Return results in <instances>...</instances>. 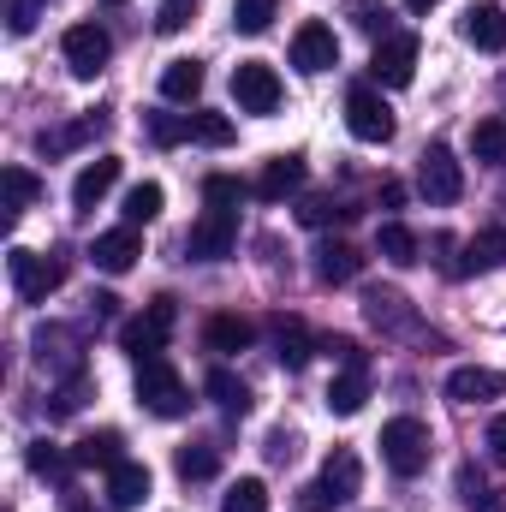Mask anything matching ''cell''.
<instances>
[{
	"label": "cell",
	"instance_id": "cell-1",
	"mask_svg": "<svg viewBox=\"0 0 506 512\" xmlns=\"http://www.w3.org/2000/svg\"><path fill=\"white\" fill-rule=\"evenodd\" d=\"M429 429L417 423V417H393V423H381V459H387V471L393 477H417V471H429Z\"/></svg>",
	"mask_w": 506,
	"mask_h": 512
},
{
	"label": "cell",
	"instance_id": "cell-2",
	"mask_svg": "<svg viewBox=\"0 0 506 512\" xmlns=\"http://www.w3.org/2000/svg\"><path fill=\"white\" fill-rule=\"evenodd\" d=\"M137 399H143V411H155V417H185V411H191V387L179 382V370H173L167 358H143V364H137Z\"/></svg>",
	"mask_w": 506,
	"mask_h": 512
},
{
	"label": "cell",
	"instance_id": "cell-3",
	"mask_svg": "<svg viewBox=\"0 0 506 512\" xmlns=\"http://www.w3.org/2000/svg\"><path fill=\"white\" fill-rule=\"evenodd\" d=\"M358 477H364V471H358V453L334 447V453H328V465H322V477H316V483H310V489L298 495V507H304V512L346 507V501L358 495Z\"/></svg>",
	"mask_w": 506,
	"mask_h": 512
},
{
	"label": "cell",
	"instance_id": "cell-4",
	"mask_svg": "<svg viewBox=\"0 0 506 512\" xmlns=\"http://www.w3.org/2000/svg\"><path fill=\"white\" fill-rule=\"evenodd\" d=\"M173 322H179V304L161 292V298H149L143 316H131L126 328H120V346H126L137 364H143V358H161V346L173 340Z\"/></svg>",
	"mask_w": 506,
	"mask_h": 512
},
{
	"label": "cell",
	"instance_id": "cell-5",
	"mask_svg": "<svg viewBox=\"0 0 506 512\" xmlns=\"http://www.w3.org/2000/svg\"><path fill=\"white\" fill-rule=\"evenodd\" d=\"M6 268H12V292H18L24 304H42L48 292L66 286V262H60V256H36V251H24V245L6 256Z\"/></svg>",
	"mask_w": 506,
	"mask_h": 512
},
{
	"label": "cell",
	"instance_id": "cell-6",
	"mask_svg": "<svg viewBox=\"0 0 506 512\" xmlns=\"http://www.w3.org/2000/svg\"><path fill=\"white\" fill-rule=\"evenodd\" d=\"M417 191H423L435 209H447V203L465 197V167L453 161L447 143H429V149H423V161H417Z\"/></svg>",
	"mask_w": 506,
	"mask_h": 512
},
{
	"label": "cell",
	"instance_id": "cell-7",
	"mask_svg": "<svg viewBox=\"0 0 506 512\" xmlns=\"http://www.w3.org/2000/svg\"><path fill=\"white\" fill-rule=\"evenodd\" d=\"M239 245V215L233 209H209L191 233H185V256L191 262H227Z\"/></svg>",
	"mask_w": 506,
	"mask_h": 512
},
{
	"label": "cell",
	"instance_id": "cell-8",
	"mask_svg": "<svg viewBox=\"0 0 506 512\" xmlns=\"http://www.w3.org/2000/svg\"><path fill=\"white\" fill-rule=\"evenodd\" d=\"M233 102H239V114H274L280 108V78L268 60L233 66Z\"/></svg>",
	"mask_w": 506,
	"mask_h": 512
},
{
	"label": "cell",
	"instance_id": "cell-9",
	"mask_svg": "<svg viewBox=\"0 0 506 512\" xmlns=\"http://www.w3.org/2000/svg\"><path fill=\"white\" fill-rule=\"evenodd\" d=\"M60 54H66V66H72V78H96V72L108 66L114 42H108L102 24H72V30L60 36Z\"/></svg>",
	"mask_w": 506,
	"mask_h": 512
},
{
	"label": "cell",
	"instance_id": "cell-10",
	"mask_svg": "<svg viewBox=\"0 0 506 512\" xmlns=\"http://www.w3.org/2000/svg\"><path fill=\"white\" fill-rule=\"evenodd\" d=\"M36 364L48 370V376H84V346H78V334L72 328H36Z\"/></svg>",
	"mask_w": 506,
	"mask_h": 512
},
{
	"label": "cell",
	"instance_id": "cell-11",
	"mask_svg": "<svg viewBox=\"0 0 506 512\" xmlns=\"http://www.w3.org/2000/svg\"><path fill=\"white\" fill-rule=\"evenodd\" d=\"M370 72H376L387 90H405V84H411V72H417V36H411V30H393V36H381V42H376V60H370Z\"/></svg>",
	"mask_w": 506,
	"mask_h": 512
},
{
	"label": "cell",
	"instance_id": "cell-12",
	"mask_svg": "<svg viewBox=\"0 0 506 512\" xmlns=\"http://www.w3.org/2000/svg\"><path fill=\"white\" fill-rule=\"evenodd\" d=\"M364 316H370V328H381V334H423L411 298L393 292V286H370V292H364Z\"/></svg>",
	"mask_w": 506,
	"mask_h": 512
},
{
	"label": "cell",
	"instance_id": "cell-13",
	"mask_svg": "<svg viewBox=\"0 0 506 512\" xmlns=\"http://www.w3.org/2000/svg\"><path fill=\"white\" fill-rule=\"evenodd\" d=\"M346 126H352L358 143H387V137H393V108L381 102L376 90L358 84V90L346 96Z\"/></svg>",
	"mask_w": 506,
	"mask_h": 512
},
{
	"label": "cell",
	"instance_id": "cell-14",
	"mask_svg": "<svg viewBox=\"0 0 506 512\" xmlns=\"http://www.w3.org/2000/svg\"><path fill=\"white\" fill-rule=\"evenodd\" d=\"M292 66L298 72H328V66H340V42H334V30L322 24V18H310V24H298V36H292Z\"/></svg>",
	"mask_w": 506,
	"mask_h": 512
},
{
	"label": "cell",
	"instance_id": "cell-15",
	"mask_svg": "<svg viewBox=\"0 0 506 512\" xmlns=\"http://www.w3.org/2000/svg\"><path fill=\"white\" fill-rule=\"evenodd\" d=\"M364 399H370V358L340 364V376L328 382V411L334 417H352V411H364Z\"/></svg>",
	"mask_w": 506,
	"mask_h": 512
},
{
	"label": "cell",
	"instance_id": "cell-16",
	"mask_svg": "<svg viewBox=\"0 0 506 512\" xmlns=\"http://www.w3.org/2000/svg\"><path fill=\"white\" fill-rule=\"evenodd\" d=\"M137 256H143V239H137V227H114V233H96V245H90V262H96L102 274H126Z\"/></svg>",
	"mask_w": 506,
	"mask_h": 512
},
{
	"label": "cell",
	"instance_id": "cell-17",
	"mask_svg": "<svg viewBox=\"0 0 506 512\" xmlns=\"http://www.w3.org/2000/svg\"><path fill=\"white\" fill-rule=\"evenodd\" d=\"M501 393H506V376L483 370V364H465V370L447 376V399H459V405H483V399H501Z\"/></svg>",
	"mask_w": 506,
	"mask_h": 512
},
{
	"label": "cell",
	"instance_id": "cell-18",
	"mask_svg": "<svg viewBox=\"0 0 506 512\" xmlns=\"http://www.w3.org/2000/svg\"><path fill=\"white\" fill-rule=\"evenodd\" d=\"M149 501V465H137V459H120L114 471H108V507L114 512H131Z\"/></svg>",
	"mask_w": 506,
	"mask_h": 512
},
{
	"label": "cell",
	"instance_id": "cell-19",
	"mask_svg": "<svg viewBox=\"0 0 506 512\" xmlns=\"http://www.w3.org/2000/svg\"><path fill=\"white\" fill-rule=\"evenodd\" d=\"M114 179H120V161H114V155L90 161V167H84V173L72 179V209H78V215H90V209H96V203H102V197L114 191Z\"/></svg>",
	"mask_w": 506,
	"mask_h": 512
},
{
	"label": "cell",
	"instance_id": "cell-20",
	"mask_svg": "<svg viewBox=\"0 0 506 512\" xmlns=\"http://www.w3.org/2000/svg\"><path fill=\"white\" fill-rule=\"evenodd\" d=\"M120 459H126V435L120 429H96V435H84L72 447V465L78 471H114Z\"/></svg>",
	"mask_w": 506,
	"mask_h": 512
},
{
	"label": "cell",
	"instance_id": "cell-21",
	"mask_svg": "<svg viewBox=\"0 0 506 512\" xmlns=\"http://www.w3.org/2000/svg\"><path fill=\"white\" fill-rule=\"evenodd\" d=\"M316 346H322V340H316V334H310L298 316H280V322H274V358H280L286 370H304Z\"/></svg>",
	"mask_w": 506,
	"mask_h": 512
},
{
	"label": "cell",
	"instance_id": "cell-22",
	"mask_svg": "<svg viewBox=\"0 0 506 512\" xmlns=\"http://www.w3.org/2000/svg\"><path fill=\"white\" fill-rule=\"evenodd\" d=\"M465 42L483 48V54H501L506 48V12L495 6V0H483V6L465 12Z\"/></svg>",
	"mask_w": 506,
	"mask_h": 512
},
{
	"label": "cell",
	"instance_id": "cell-23",
	"mask_svg": "<svg viewBox=\"0 0 506 512\" xmlns=\"http://www.w3.org/2000/svg\"><path fill=\"white\" fill-rule=\"evenodd\" d=\"M298 185H304V155H274V161L256 173L251 191L262 197V203H280V197H286V191H298Z\"/></svg>",
	"mask_w": 506,
	"mask_h": 512
},
{
	"label": "cell",
	"instance_id": "cell-24",
	"mask_svg": "<svg viewBox=\"0 0 506 512\" xmlns=\"http://www.w3.org/2000/svg\"><path fill=\"white\" fill-rule=\"evenodd\" d=\"M251 340H256V328L245 322V316H233V310H221V316H209V322H203V346H209V352H221V358L245 352Z\"/></svg>",
	"mask_w": 506,
	"mask_h": 512
},
{
	"label": "cell",
	"instance_id": "cell-25",
	"mask_svg": "<svg viewBox=\"0 0 506 512\" xmlns=\"http://www.w3.org/2000/svg\"><path fill=\"white\" fill-rule=\"evenodd\" d=\"M358 268H364V256L352 251V245H340V239H328L316 251V280L322 286H346V280H358Z\"/></svg>",
	"mask_w": 506,
	"mask_h": 512
},
{
	"label": "cell",
	"instance_id": "cell-26",
	"mask_svg": "<svg viewBox=\"0 0 506 512\" xmlns=\"http://www.w3.org/2000/svg\"><path fill=\"white\" fill-rule=\"evenodd\" d=\"M459 501L471 512H506V489H495L477 465H459Z\"/></svg>",
	"mask_w": 506,
	"mask_h": 512
},
{
	"label": "cell",
	"instance_id": "cell-27",
	"mask_svg": "<svg viewBox=\"0 0 506 512\" xmlns=\"http://www.w3.org/2000/svg\"><path fill=\"white\" fill-rule=\"evenodd\" d=\"M203 393H209L227 417H245V411H251V387L239 382L233 370H209V376H203Z\"/></svg>",
	"mask_w": 506,
	"mask_h": 512
},
{
	"label": "cell",
	"instance_id": "cell-28",
	"mask_svg": "<svg viewBox=\"0 0 506 512\" xmlns=\"http://www.w3.org/2000/svg\"><path fill=\"white\" fill-rule=\"evenodd\" d=\"M471 155H477L483 167H506V114L471 126Z\"/></svg>",
	"mask_w": 506,
	"mask_h": 512
},
{
	"label": "cell",
	"instance_id": "cell-29",
	"mask_svg": "<svg viewBox=\"0 0 506 512\" xmlns=\"http://www.w3.org/2000/svg\"><path fill=\"white\" fill-rule=\"evenodd\" d=\"M108 126L102 114H84V120H72V126H60V131H42L36 143H42V155H66V149H78V143H90L96 131Z\"/></svg>",
	"mask_w": 506,
	"mask_h": 512
},
{
	"label": "cell",
	"instance_id": "cell-30",
	"mask_svg": "<svg viewBox=\"0 0 506 512\" xmlns=\"http://www.w3.org/2000/svg\"><path fill=\"white\" fill-rule=\"evenodd\" d=\"M203 90V66L197 60H167V72H161V96L167 102H191Z\"/></svg>",
	"mask_w": 506,
	"mask_h": 512
},
{
	"label": "cell",
	"instance_id": "cell-31",
	"mask_svg": "<svg viewBox=\"0 0 506 512\" xmlns=\"http://www.w3.org/2000/svg\"><path fill=\"white\" fill-rule=\"evenodd\" d=\"M173 465H179V477H185V483H209V477L221 471V453H215L209 441H191V447H179V459H173Z\"/></svg>",
	"mask_w": 506,
	"mask_h": 512
},
{
	"label": "cell",
	"instance_id": "cell-32",
	"mask_svg": "<svg viewBox=\"0 0 506 512\" xmlns=\"http://www.w3.org/2000/svg\"><path fill=\"white\" fill-rule=\"evenodd\" d=\"M161 203H167V191H161L155 179L131 185V191H126V227H149V221L161 215Z\"/></svg>",
	"mask_w": 506,
	"mask_h": 512
},
{
	"label": "cell",
	"instance_id": "cell-33",
	"mask_svg": "<svg viewBox=\"0 0 506 512\" xmlns=\"http://www.w3.org/2000/svg\"><path fill=\"white\" fill-rule=\"evenodd\" d=\"M465 268H506V227H483L465 245Z\"/></svg>",
	"mask_w": 506,
	"mask_h": 512
},
{
	"label": "cell",
	"instance_id": "cell-34",
	"mask_svg": "<svg viewBox=\"0 0 506 512\" xmlns=\"http://www.w3.org/2000/svg\"><path fill=\"white\" fill-rule=\"evenodd\" d=\"M376 251L387 256L393 268H411V262H417V233H411V227H399V221H387V227L376 233Z\"/></svg>",
	"mask_w": 506,
	"mask_h": 512
},
{
	"label": "cell",
	"instance_id": "cell-35",
	"mask_svg": "<svg viewBox=\"0 0 506 512\" xmlns=\"http://www.w3.org/2000/svg\"><path fill=\"white\" fill-rule=\"evenodd\" d=\"M36 197H42V179L24 173V167H6V221H18Z\"/></svg>",
	"mask_w": 506,
	"mask_h": 512
},
{
	"label": "cell",
	"instance_id": "cell-36",
	"mask_svg": "<svg viewBox=\"0 0 506 512\" xmlns=\"http://www.w3.org/2000/svg\"><path fill=\"white\" fill-rule=\"evenodd\" d=\"M203 197H209V209H239V203L251 197V185L233 179V173H209V179H203Z\"/></svg>",
	"mask_w": 506,
	"mask_h": 512
},
{
	"label": "cell",
	"instance_id": "cell-37",
	"mask_svg": "<svg viewBox=\"0 0 506 512\" xmlns=\"http://www.w3.org/2000/svg\"><path fill=\"white\" fill-rule=\"evenodd\" d=\"M274 12H280V0H233V30L262 36V30L274 24Z\"/></svg>",
	"mask_w": 506,
	"mask_h": 512
},
{
	"label": "cell",
	"instance_id": "cell-38",
	"mask_svg": "<svg viewBox=\"0 0 506 512\" xmlns=\"http://www.w3.org/2000/svg\"><path fill=\"white\" fill-rule=\"evenodd\" d=\"M358 209H346V203H334V197H304L298 203V221L304 227H334V221H352Z\"/></svg>",
	"mask_w": 506,
	"mask_h": 512
},
{
	"label": "cell",
	"instance_id": "cell-39",
	"mask_svg": "<svg viewBox=\"0 0 506 512\" xmlns=\"http://www.w3.org/2000/svg\"><path fill=\"white\" fill-rule=\"evenodd\" d=\"M221 512H268V489H262L256 477H239V483L227 489V501H221Z\"/></svg>",
	"mask_w": 506,
	"mask_h": 512
},
{
	"label": "cell",
	"instance_id": "cell-40",
	"mask_svg": "<svg viewBox=\"0 0 506 512\" xmlns=\"http://www.w3.org/2000/svg\"><path fill=\"white\" fill-rule=\"evenodd\" d=\"M191 137L209 143V149H221V143H233V120L227 114H191Z\"/></svg>",
	"mask_w": 506,
	"mask_h": 512
},
{
	"label": "cell",
	"instance_id": "cell-41",
	"mask_svg": "<svg viewBox=\"0 0 506 512\" xmlns=\"http://www.w3.org/2000/svg\"><path fill=\"white\" fill-rule=\"evenodd\" d=\"M24 465H30L36 477H60V471H66V459H60V447H54V441H30Z\"/></svg>",
	"mask_w": 506,
	"mask_h": 512
},
{
	"label": "cell",
	"instance_id": "cell-42",
	"mask_svg": "<svg viewBox=\"0 0 506 512\" xmlns=\"http://www.w3.org/2000/svg\"><path fill=\"white\" fill-rule=\"evenodd\" d=\"M149 137H155L161 149H173V143L191 137V120H179V114H149Z\"/></svg>",
	"mask_w": 506,
	"mask_h": 512
},
{
	"label": "cell",
	"instance_id": "cell-43",
	"mask_svg": "<svg viewBox=\"0 0 506 512\" xmlns=\"http://www.w3.org/2000/svg\"><path fill=\"white\" fill-rule=\"evenodd\" d=\"M191 12H197V0H161L155 30H161V36H173V30H185V24H191Z\"/></svg>",
	"mask_w": 506,
	"mask_h": 512
},
{
	"label": "cell",
	"instance_id": "cell-44",
	"mask_svg": "<svg viewBox=\"0 0 506 512\" xmlns=\"http://www.w3.org/2000/svg\"><path fill=\"white\" fill-rule=\"evenodd\" d=\"M84 393H90V376H72V382L54 393V405H48V417H72L78 405H84Z\"/></svg>",
	"mask_w": 506,
	"mask_h": 512
},
{
	"label": "cell",
	"instance_id": "cell-45",
	"mask_svg": "<svg viewBox=\"0 0 506 512\" xmlns=\"http://www.w3.org/2000/svg\"><path fill=\"white\" fill-rule=\"evenodd\" d=\"M346 12H352L358 30H381V36H387V6H381V0H346Z\"/></svg>",
	"mask_w": 506,
	"mask_h": 512
},
{
	"label": "cell",
	"instance_id": "cell-46",
	"mask_svg": "<svg viewBox=\"0 0 506 512\" xmlns=\"http://www.w3.org/2000/svg\"><path fill=\"white\" fill-rule=\"evenodd\" d=\"M262 453H268L274 465H286V459H298V435H292V429H268V441H262Z\"/></svg>",
	"mask_w": 506,
	"mask_h": 512
},
{
	"label": "cell",
	"instance_id": "cell-47",
	"mask_svg": "<svg viewBox=\"0 0 506 512\" xmlns=\"http://www.w3.org/2000/svg\"><path fill=\"white\" fill-rule=\"evenodd\" d=\"M489 459H495V465H506V411L489 423Z\"/></svg>",
	"mask_w": 506,
	"mask_h": 512
},
{
	"label": "cell",
	"instance_id": "cell-48",
	"mask_svg": "<svg viewBox=\"0 0 506 512\" xmlns=\"http://www.w3.org/2000/svg\"><path fill=\"white\" fill-rule=\"evenodd\" d=\"M381 203L399 209V203H405V185H399V179H381Z\"/></svg>",
	"mask_w": 506,
	"mask_h": 512
},
{
	"label": "cell",
	"instance_id": "cell-49",
	"mask_svg": "<svg viewBox=\"0 0 506 512\" xmlns=\"http://www.w3.org/2000/svg\"><path fill=\"white\" fill-rule=\"evenodd\" d=\"M90 310H96V316H102V322H108V316H114V310H120V298H114V292H96V298H90Z\"/></svg>",
	"mask_w": 506,
	"mask_h": 512
},
{
	"label": "cell",
	"instance_id": "cell-50",
	"mask_svg": "<svg viewBox=\"0 0 506 512\" xmlns=\"http://www.w3.org/2000/svg\"><path fill=\"white\" fill-rule=\"evenodd\" d=\"M66 512H90V501H84L78 489H66Z\"/></svg>",
	"mask_w": 506,
	"mask_h": 512
},
{
	"label": "cell",
	"instance_id": "cell-51",
	"mask_svg": "<svg viewBox=\"0 0 506 512\" xmlns=\"http://www.w3.org/2000/svg\"><path fill=\"white\" fill-rule=\"evenodd\" d=\"M405 6H411V12H429V6H441V0H405Z\"/></svg>",
	"mask_w": 506,
	"mask_h": 512
},
{
	"label": "cell",
	"instance_id": "cell-52",
	"mask_svg": "<svg viewBox=\"0 0 506 512\" xmlns=\"http://www.w3.org/2000/svg\"><path fill=\"white\" fill-rule=\"evenodd\" d=\"M30 6H42V0H30Z\"/></svg>",
	"mask_w": 506,
	"mask_h": 512
},
{
	"label": "cell",
	"instance_id": "cell-53",
	"mask_svg": "<svg viewBox=\"0 0 506 512\" xmlns=\"http://www.w3.org/2000/svg\"><path fill=\"white\" fill-rule=\"evenodd\" d=\"M114 6H120V0H114Z\"/></svg>",
	"mask_w": 506,
	"mask_h": 512
}]
</instances>
